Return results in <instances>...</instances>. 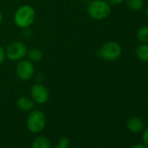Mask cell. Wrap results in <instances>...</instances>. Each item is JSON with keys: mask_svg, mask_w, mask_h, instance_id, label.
<instances>
[{"mask_svg": "<svg viewBox=\"0 0 148 148\" xmlns=\"http://www.w3.org/2000/svg\"><path fill=\"white\" fill-rule=\"evenodd\" d=\"M145 17L148 18V7L145 9Z\"/></svg>", "mask_w": 148, "mask_h": 148, "instance_id": "21", "label": "cell"}, {"mask_svg": "<svg viewBox=\"0 0 148 148\" xmlns=\"http://www.w3.org/2000/svg\"><path fill=\"white\" fill-rule=\"evenodd\" d=\"M17 106L21 111L31 112L33 110L35 106V102L32 98H29L27 96H23L17 100Z\"/></svg>", "mask_w": 148, "mask_h": 148, "instance_id": "9", "label": "cell"}, {"mask_svg": "<svg viewBox=\"0 0 148 148\" xmlns=\"http://www.w3.org/2000/svg\"><path fill=\"white\" fill-rule=\"evenodd\" d=\"M106 1L109 4V5H120L123 2H125V0H106Z\"/></svg>", "mask_w": 148, "mask_h": 148, "instance_id": "18", "label": "cell"}, {"mask_svg": "<svg viewBox=\"0 0 148 148\" xmlns=\"http://www.w3.org/2000/svg\"><path fill=\"white\" fill-rule=\"evenodd\" d=\"M88 15L95 20H103L111 13V5L106 0H92L86 8Z\"/></svg>", "mask_w": 148, "mask_h": 148, "instance_id": "2", "label": "cell"}, {"mask_svg": "<svg viewBox=\"0 0 148 148\" xmlns=\"http://www.w3.org/2000/svg\"><path fill=\"white\" fill-rule=\"evenodd\" d=\"M5 58H6V54H5V50L0 45V65H1L5 60Z\"/></svg>", "mask_w": 148, "mask_h": 148, "instance_id": "16", "label": "cell"}, {"mask_svg": "<svg viewBox=\"0 0 148 148\" xmlns=\"http://www.w3.org/2000/svg\"><path fill=\"white\" fill-rule=\"evenodd\" d=\"M135 54L140 61L148 63V44H139L135 49Z\"/></svg>", "mask_w": 148, "mask_h": 148, "instance_id": "10", "label": "cell"}, {"mask_svg": "<svg viewBox=\"0 0 148 148\" xmlns=\"http://www.w3.org/2000/svg\"><path fill=\"white\" fill-rule=\"evenodd\" d=\"M51 141L45 136H38L34 138L32 148H51Z\"/></svg>", "mask_w": 148, "mask_h": 148, "instance_id": "12", "label": "cell"}, {"mask_svg": "<svg viewBox=\"0 0 148 148\" xmlns=\"http://www.w3.org/2000/svg\"><path fill=\"white\" fill-rule=\"evenodd\" d=\"M136 38L140 44H148V25H142L136 33Z\"/></svg>", "mask_w": 148, "mask_h": 148, "instance_id": "13", "label": "cell"}, {"mask_svg": "<svg viewBox=\"0 0 148 148\" xmlns=\"http://www.w3.org/2000/svg\"><path fill=\"white\" fill-rule=\"evenodd\" d=\"M27 128L32 133H40L45 127L46 118L43 112L39 110H32L27 117Z\"/></svg>", "mask_w": 148, "mask_h": 148, "instance_id": "4", "label": "cell"}, {"mask_svg": "<svg viewBox=\"0 0 148 148\" xmlns=\"http://www.w3.org/2000/svg\"><path fill=\"white\" fill-rule=\"evenodd\" d=\"M49 91L42 84H35L31 88V97L37 104H45L49 99Z\"/></svg>", "mask_w": 148, "mask_h": 148, "instance_id": "7", "label": "cell"}, {"mask_svg": "<svg viewBox=\"0 0 148 148\" xmlns=\"http://www.w3.org/2000/svg\"><path fill=\"white\" fill-rule=\"evenodd\" d=\"M143 141H144L145 146L148 147V128H146L143 132Z\"/></svg>", "mask_w": 148, "mask_h": 148, "instance_id": "17", "label": "cell"}, {"mask_svg": "<svg viewBox=\"0 0 148 148\" xmlns=\"http://www.w3.org/2000/svg\"><path fill=\"white\" fill-rule=\"evenodd\" d=\"M16 73L20 80H30L35 73V67L33 63L29 59H22L18 61L16 66Z\"/></svg>", "mask_w": 148, "mask_h": 148, "instance_id": "6", "label": "cell"}, {"mask_svg": "<svg viewBox=\"0 0 148 148\" xmlns=\"http://www.w3.org/2000/svg\"><path fill=\"white\" fill-rule=\"evenodd\" d=\"M82 2H85V3H89V2H91L92 0H81Z\"/></svg>", "mask_w": 148, "mask_h": 148, "instance_id": "23", "label": "cell"}, {"mask_svg": "<svg viewBox=\"0 0 148 148\" xmlns=\"http://www.w3.org/2000/svg\"><path fill=\"white\" fill-rule=\"evenodd\" d=\"M126 127L130 132L136 133L141 132L144 129L145 124L143 120L138 117H132L126 121Z\"/></svg>", "mask_w": 148, "mask_h": 148, "instance_id": "8", "label": "cell"}, {"mask_svg": "<svg viewBox=\"0 0 148 148\" xmlns=\"http://www.w3.org/2000/svg\"><path fill=\"white\" fill-rule=\"evenodd\" d=\"M29 60L32 63H38L43 59V52L40 49L33 47L28 50L27 55Z\"/></svg>", "mask_w": 148, "mask_h": 148, "instance_id": "11", "label": "cell"}, {"mask_svg": "<svg viewBox=\"0 0 148 148\" xmlns=\"http://www.w3.org/2000/svg\"><path fill=\"white\" fill-rule=\"evenodd\" d=\"M131 148H148V147L145 146V145H141V144H135V145H133Z\"/></svg>", "mask_w": 148, "mask_h": 148, "instance_id": "20", "label": "cell"}, {"mask_svg": "<svg viewBox=\"0 0 148 148\" xmlns=\"http://www.w3.org/2000/svg\"><path fill=\"white\" fill-rule=\"evenodd\" d=\"M28 48L21 41H14L11 43L5 49L6 58L11 61H19L24 59L27 55Z\"/></svg>", "mask_w": 148, "mask_h": 148, "instance_id": "5", "label": "cell"}, {"mask_svg": "<svg viewBox=\"0 0 148 148\" xmlns=\"http://www.w3.org/2000/svg\"><path fill=\"white\" fill-rule=\"evenodd\" d=\"M23 35L25 37V38H30L31 35H32V32L31 31L29 30V28H25V29H23Z\"/></svg>", "mask_w": 148, "mask_h": 148, "instance_id": "19", "label": "cell"}, {"mask_svg": "<svg viewBox=\"0 0 148 148\" xmlns=\"http://www.w3.org/2000/svg\"><path fill=\"white\" fill-rule=\"evenodd\" d=\"M69 144H70V141L67 138H61L59 139V142H58V145L54 146L53 148H69Z\"/></svg>", "mask_w": 148, "mask_h": 148, "instance_id": "15", "label": "cell"}, {"mask_svg": "<svg viewBox=\"0 0 148 148\" xmlns=\"http://www.w3.org/2000/svg\"><path fill=\"white\" fill-rule=\"evenodd\" d=\"M127 7L132 12H138L144 6V0H125Z\"/></svg>", "mask_w": 148, "mask_h": 148, "instance_id": "14", "label": "cell"}, {"mask_svg": "<svg viewBox=\"0 0 148 148\" xmlns=\"http://www.w3.org/2000/svg\"><path fill=\"white\" fill-rule=\"evenodd\" d=\"M97 54L106 61H114L121 56L122 48L118 42L108 41L102 45V46L98 50Z\"/></svg>", "mask_w": 148, "mask_h": 148, "instance_id": "3", "label": "cell"}, {"mask_svg": "<svg viewBox=\"0 0 148 148\" xmlns=\"http://www.w3.org/2000/svg\"><path fill=\"white\" fill-rule=\"evenodd\" d=\"M36 19V12L31 5H25L17 9L14 13V24L21 29L30 28Z\"/></svg>", "mask_w": 148, "mask_h": 148, "instance_id": "1", "label": "cell"}, {"mask_svg": "<svg viewBox=\"0 0 148 148\" xmlns=\"http://www.w3.org/2000/svg\"><path fill=\"white\" fill-rule=\"evenodd\" d=\"M2 20H3V16H2L1 12H0V25H1V23H2Z\"/></svg>", "mask_w": 148, "mask_h": 148, "instance_id": "22", "label": "cell"}]
</instances>
